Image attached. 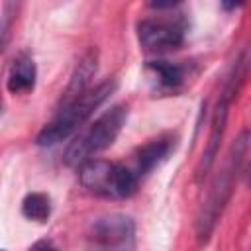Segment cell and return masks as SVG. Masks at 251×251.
I'll list each match as a JSON object with an SVG mask.
<instances>
[{
  "label": "cell",
  "instance_id": "6da1fadb",
  "mask_svg": "<svg viewBox=\"0 0 251 251\" xmlns=\"http://www.w3.org/2000/svg\"><path fill=\"white\" fill-rule=\"evenodd\" d=\"M249 147H251V133H249V129H243L229 145V151H227L220 171L212 178L206 198L202 200L200 210L196 214L194 231H196L198 243H208V239L212 237V233H214L231 194H233L235 180L243 169Z\"/></svg>",
  "mask_w": 251,
  "mask_h": 251
},
{
  "label": "cell",
  "instance_id": "7a4b0ae2",
  "mask_svg": "<svg viewBox=\"0 0 251 251\" xmlns=\"http://www.w3.org/2000/svg\"><path fill=\"white\" fill-rule=\"evenodd\" d=\"M251 75V39L237 51L235 59L229 63L222 86H220V94L216 100V106L212 110V118H210V133H208V143L204 147L202 159L198 163L196 169V180H202L214 167L216 157L220 153V143L224 139V131L227 126V118H229V108L233 104V100L239 96L241 88L245 86L247 78Z\"/></svg>",
  "mask_w": 251,
  "mask_h": 251
},
{
  "label": "cell",
  "instance_id": "3957f363",
  "mask_svg": "<svg viewBox=\"0 0 251 251\" xmlns=\"http://www.w3.org/2000/svg\"><path fill=\"white\" fill-rule=\"evenodd\" d=\"M114 90H116V80L108 78L96 86L86 88L76 96L65 98L59 110L55 112V116L51 118V122H47L37 133L35 143L39 147H53L69 139L71 135H76L80 127L92 118V114L112 96Z\"/></svg>",
  "mask_w": 251,
  "mask_h": 251
},
{
  "label": "cell",
  "instance_id": "277c9868",
  "mask_svg": "<svg viewBox=\"0 0 251 251\" xmlns=\"http://www.w3.org/2000/svg\"><path fill=\"white\" fill-rule=\"evenodd\" d=\"M126 122H127V106L126 104L112 106L73 137V141L65 149L63 163L67 167L78 169L84 163L96 159L98 153L108 149L118 139Z\"/></svg>",
  "mask_w": 251,
  "mask_h": 251
},
{
  "label": "cell",
  "instance_id": "5b68a950",
  "mask_svg": "<svg viewBox=\"0 0 251 251\" xmlns=\"http://www.w3.org/2000/svg\"><path fill=\"white\" fill-rule=\"evenodd\" d=\"M76 171H78L80 184L90 194L108 198V200L131 198L137 192L139 180H141L131 167L106 161V159H92L82 167H78Z\"/></svg>",
  "mask_w": 251,
  "mask_h": 251
},
{
  "label": "cell",
  "instance_id": "8992f818",
  "mask_svg": "<svg viewBox=\"0 0 251 251\" xmlns=\"http://www.w3.org/2000/svg\"><path fill=\"white\" fill-rule=\"evenodd\" d=\"M135 33L143 51L161 55L184 45L188 33V22L184 14L175 10L157 12L149 18L139 20L135 25Z\"/></svg>",
  "mask_w": 251,
  "mask_h": 251
},
{
  "label": "cell",
  "instance_id": "52a82bcc",
  "mask_svg": "<svg viewBox=\"0 0 251 251\" xmlns=\"http://www.w3.org/2000/svg\"><path fill=\"white\" fill-rule=\"evenodd\" d=\"M135 222L127 214L112 212L96 218L86 229V251H133Z\"/></svg>",
  "mask_w": 251,
  "mask_h": 251
},
{
  "label": "cell",
  "instance_id": "ba28073f",
  "mask_svg": "<svg viewBox=\"0 0 251 251\" xmlns=\"http://www.w3.org/2000/svg\"><path fill=\"white\" fill-rule=\"evenodd\" d=\"M145 75L153 88L161 94H175L178 92L190 75L188 67L182 63H173L165 59H153L145 63Z\"/></svg>",
  "mask_w": 251,
  "mask_h": 251
},
{
  "label": "cell",
  "instance_id": "9c48e42d",
  "mask_svg": "<svg viewBox=\"0 0 251 251\" xmlns=\"http://www.w3.org/2000/svg\"><path fill=\"white\" fill-rule=\"evenodd\" d=\"M175 149H176V135L173 133H163L155 139H149L133 155V165H131L133 173L139 178L147 176L153 169L165 163L171 157V153H175Z\"/></svg>",
  "mask_w": 251,
  "mask_h": 251
},
{
  "label": "cell",
  "instance_id": "30bf717a",
  "mask_svg": "<svg viewBox=\"0 0 251 251\" xmlns=\"http://www.w3.org/2000/svg\"><path fill=\"white\" fill-rule=\"evenodd\" d=\"M37 80V67L27 53L16 55L6 76V88L12 94H27L33 90Z\"/></svg>",
  "mask_w": 251,
  "mask_h": 251
},
{
  "label": "cell",
  "instance_id": "8fae6325",
  "mask_svg": "<svg viewBox=\"0 0 251 251\" xmlns=\"http://www.w3.org/2000/svg\"><path fill=\"white\" fill-rule=\"evenodd\" d=\"M51 212H53V204L45 192H29L22 200V214L29 222L45 224V222H49Z\"/></svg>",
  "mask_w": 251,
  "mask_h": 251
},
{
  "label": "cell",
  "instance_id": "7c38bea8",
  "mask_svg": "<svg viewBox=\"0 0 251 251\" xmlns=\"http://www.w3.org/2000/svg\"><path fill=\"white\" fill-rule=\"evenodd\" d=\"M31 251H59V249H57V247H53L51 243H37Z\"/></svg>",
  "mask_w": 251,
  "mask_h": 251
},
{
  "label": "cell",
  "instance_id": "4fadbf2b",
  "mask_svg": "<svg viewBox=\"0 0 251 251\" xmlns=\"http://www.w3.org/2000/svg\"><path fill=\"white\" fill-rule=\"evenodd\" d=\"M241 4H222V8H226V10H235V8H239Z\"/></svg>",
  "mask_w": 251,
  "mask_h": 251
},
{
  "label": "cell",
  "instance_id": "5bb4252c",
  "mask_svg": "<svg viewBox=\"0 0 251 251\" xmlns=\"http://www.w3.org/2000/svg\"><path fill=\"white\" fill-rule=\"evenodd\" d=\"M247 180L251 182V165H249V173H247Z\"/></svg>",
  "mask_w": 251,
  "mask_h": 251
},
{
  "label": "cell",
  "instance_id": "9a60e30c",
  "mask_svg": "<svg viewBox=\"0 0 251 251\" xmlns=\"http://www.w3.org/2000/svg\"><path fill=\"white\" fill-rule=\"evenodd\" d=\"M4 251H6V249H4Z\"/></svg>",
  "mask_w": 251,
  "mask_h": 251
}]
</instances>
